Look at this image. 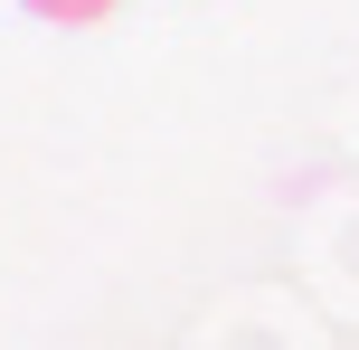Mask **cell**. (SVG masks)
<instances>
[{"instance_id": "1", "label": "cell", "mask_w": 359, "mask_h": 350, "mask_svg": "<svg viewBox=\"0 0 359 350\" xmlns=\"http://www.w3.org/2000/svg\"><path fill=\"white\" fill-rule=\"evenodd\" d=\"M29 10H38V19H67V29H95L114 0H29Z\"/></svg>"}]
</instances>
